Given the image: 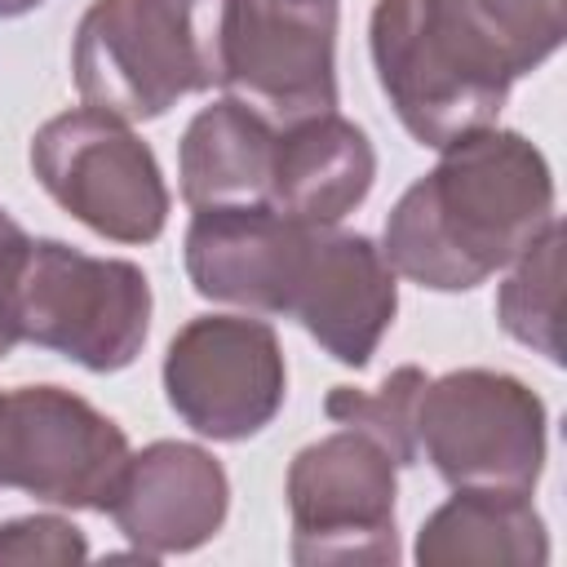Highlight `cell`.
Returning <instances> with one entry per match:
<instances>
[{"label": "cell", "instance_id": "1", "mask_svg": "<svg viewBox=\"0 0 567 567\" xmlns=\"http://www.w3.org/2000/svg\"><path fill=\"white\" fill-rule=\"evenodd\" d=\"M567 0H377L368 53L377 84L416 146L496 124L514 80L567 35Z\"/></svg>", "mask_w": 567, "mask_h": 567}, {"label": "cell", "instance_id": "2", "mask_svg": "<svg viewBox=\"0 0 567 567\" xmlns=\"http://www.w3.org/2000/svg\"><path fill=\"white\" fill-rule=\"evenodd\" d=\"M558 190L545 151L518 128H478L439 151L385 213L381 252L394 275L430 292H470L523 257L549 221Z\"/></svg>", "mask_w": 567, "mask_h": 567}, {"label": "cell", "instance_id": "3", "mask_svg": "<svg viewBox=\"0 0 567 567\" xmlns=\"http://www.w3.org/2000/svg\"><path fill=\"white\" fill-rule=\"evenodd\" d=\"M221 13L226 0H93L71 40L75 93L146 124L190 93L221 89Z\"/></svg>", "mask_w": 567, "mask_h": 567}, {"label": "cell", "instance_id": "4", "mask_svg": "<svg viewBox=\"0 0 567 567\" xmlns=\"http://www.w3.org/2000/svg\"><path fill=\"white\" fill-rule=\"evenodd\" d=\"M151 310L155 292L137 261L93 257L66 239H31L13 292L22 341L106 377L142 354Z\"/></svg>", "mask_w": 567, "mask_h": 567}, {"label": "cell", "instance_id": "5", "mask_svg": "<svg viewBox=\"0 0 567 567\" xmlns=\"http://www.w3.org/2000/svg\"><path fill=\"white\" fill-rule=\"evenodd\" d=\"M31 173L44 195L111 244H155L168 226L164 168L128 120L71 106L31 133Z\"/></svg>", "mask_w": 567, "mask_h": 567}, {"label": "cell", "instance_id": "6", "mask_svg": "<svg viewBox=\"0 0 567 567\" xmlns=\"http://www.w3.org/2000/svg\"><path fill=\"white\" fill-rule=\"evenodd\" d=\"M545 399L496 368H452L425 377L416 394V461L447 487H518L545 474Z\"/></svg>", "mask_w": 567, "mask_h": 567}, {"label": "cell", "instance_id": "7", "mask_svg": "<svg viewBox=\"0 0 567 567\" xmlns=\"http://www.w3.org/2000/svg\"><path fill=\"white\" fill-rule=\"evenodd\" d=\"M292 563H399V465L363 430L337 425L288 461Z\"/></svg>", "mask_w": 567, "mask_h": 567}, {"label": "cell", "instance_id": "8", "mask_svg": "<svg viewBox=\"0 0 567 567\" xmlns=\"http://www.w3.org/2000/svg\"><path fill=\"white\" fill-rule=\"evenodd\" d=\"M128 456V434L84 394L53 381L0 390V487L106 514Z\"/></svg>", "mask_w": 567, "mask_h": 567}, {"label": "cell", "instance_id": "9", "mask_svg": "<svg viewBox=\"0 0 567 567\" xmlns=\"http://www.w3.org/2000/svg\"><path fill=\"white\" fill-rule=\"evenodd\" d=\"M164 399L182 425L213 443L261 434L288 399L279 332L257 315H195L164 350Z\"/></svg>", "mask_w": 567, "mask_h": 567}, {"label": "cell", "instance_id": "10", "mask_svg": "<svg viewBox=\"0 0 567 567\" xmlns=\"http://www.w3.org/2000/svg\"><path fill=\"white\" fill-rule=\"evenodd\" d=\"M221 89L270 124L337 111V0H226Z\"/></svg>", "mask_w": 567, "mask_h": 567}, {"label": "cell", "instance_id": "11", "mask_svg": "<svg viewBox=\"0 0 567 567\" xmlns=\"http://www.w3.org/2000/svg\"><path fill=\"white\" fill-rule=\"evenodd\" d=\"M399 315V275L381 244L363 230L310 226V244L288 297L284 319L301 323L306 337L341 368L363 372Z\"/></svg>", "mask_w": 567, "mask_h": 567}, {"label": "cell", "instance_id": "12", "mask_svg": "<svg viewBox=\"0 0 567 567\" xmlns=\"http://www.w3.org/2000/svg\"><path fill=\"white\" fill-rule=\"evenodd\" d=\"M106 514L133 545V558L159 563L195 554L230 514L226 465L199 443L155 439L128 456Z\"/></svg>", "mask_w": 567, "mask_h": 567}, {"label": "cell", "instance_id": "13", "mask_svg": "<svg viewBox=\"0 0 567 567\" xmlns=\"http://www.w3.org/2000/svg\"><path fill=\"white\" fill-rule=\"evenodd\" d=\"M315 221L275 213L270 204H221L195 208L182 266L204 301L235 306L244 315H279Z\"/></svg>", "mask_w": 567, "mask_h": 567}, {"label": "cell", "instance_id": "14", "mask_svg": "<svg viewBox=\"0 0 567 567\" xmlns=\"http://www.w3.org/2000/svg\"><path fill=\"white\" fill-rule=\"evenodd\" d=\"M372 182L377 146L341 111H319L275 128L266 190V204L275 213L315 226H337L368 199Z\"/></svg>", "mask_w": 567, "mask_h": 567}, {"label": "cell", "instance_id": "15", "mask_svg": "<svg viewBox=\"0 0 567 567\" xmlns=\"http://www.w3.org/2000/svg\"><path fill=\"white\" fill-rule=\"evenodd\" d=\"M412 558L421 567H545L549 532L532 492L452 487V496L421 523Z\"/></svg>", "mask_w": 567, "mask_h": 567}, {"label": "cell", "instance_id": "16", "mask_svg": "<svg viewBox=\"0 0 567 567\" xmlns=\"http://www.w3.org/2000/svg\"><path fill=\"white\" fill-rule=\"evenodd\" d=\"M275 128L261 111L239 97H217L199 106L177 142V190L190 208L221 204H266Z\"/></svg>", "mask_w": 567, "mask_h": 567}, {"label": "cell", "instance_id": "17", "mask_svg": "<svg viewBox=\"0 0 567 567\" xmlns=\"http://www.w3.org/2000/svg\"><path fill=\"white\" fill-rule=\"evenodd\" d=\"M505 284L496 288V323L505 337L540 354L545 363H563L558 341V297H563V221H549V230L505 266Z\"/></svg>", "mask_w": 567, "mask_h": 567}, {"label": "cell", "instance_id": "18", "mask_svg": "<svg viewBox=\"0 0 567 567\" xmlns=\"http://www.w3.org/2000/svg\"><path fill=\"white\" fill-rule=\"evenodd\" d=\"M425 377H430L425 368L403 363L372 390L332 385L323 399V412H328V421L377 439L394 456V465L408 470V465H416V394H421Z\"/></svg>", "mask_w": 567, "mask_h": 567}, {"label": "cell", "instance_id": "19", "mask_svg": "<svg viewBox=\"0 0 567 567\" xmlns=\"http://www.w3.org/2000/svg\"><path fill=\"white\" fill-rule=\"evenodd\" d=\"M89 558V536L62 514H18L0 523V563L71 567Z\"/></svg>", "mask_w": 567, "mask_h": 567}, {"label": "cell", "instance_id": "20", "mask_svg": "<svg viewBox=\"0 0 567 567\" xmlns=\"http://www.w3.org/2000/svg\"><path fill=\"white\" fill-rule=\"evenodd\" d=\"M27 248H31V235L0 208V359L22 341L18 323H13V292H18V275H22Z\"/></svg>", "mask_w": 567, "mask_h": 567}, {"label": "cell", "instance_id": "21", "mask_svg": "<svg viewBox=\"0 0 567 567\" xmlns=\"http://www.w3.org/2000/svg\"><path fill=\"white\" fill-rule=\"evenodd\" d=\"M44 0H0V22H9V18H27V13H35Z\"/></svg>", "mask_w": 567, "mask_h": 567}]
</instances>
